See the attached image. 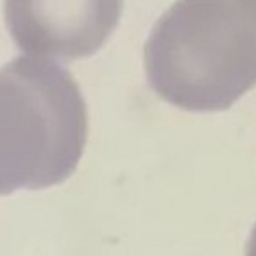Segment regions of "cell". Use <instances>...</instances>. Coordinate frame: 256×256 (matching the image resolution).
Segmentation results:
<instances>
[{
    "label": "cell",
    "instance_id": "277c9868",
    "mask_svg": "<svg viewBox=\"0 0 256 256\" xmlns=\"http://www.w3.org/2000/svg\"><path fill=\"white\" fill-rule=\"evenodd\" d=\"M246 256H256V224L249 235L248 244H246Z\"/></svg>",
    "mask_w": 256,
    "mask_h": 256
},
{
    "label": "cell",
    "instance_id": "3957f363",
    "mask_svg": "<svg viewBox=\"0 0 256 256\" xmlns=\"http://www.w3.org/2000/svg\"><path fill=\"white\" fill-rule=\"evenodd\" d=\"M124 0H4L6 26L24 54L76 61L102 48Z\"/></svg>",
    "mask_w": 256,
    "mask_h": 256
},
{
    "label": "cell",
    "instance_id": "6da1fadb",
    "mask_svg": "<svg viewBox=\"0 0 256 256\" xmlns=\"http://www.w3.org/2000/svg\"><path fill=\"white\" fill-rule=\"evenodd\" d=\"M154 94L194 113L230 110L256 86V20L236 0H178L144 47Z\"/></svg>",
    "mask_w": 256,
    "mask_h": 256
},
{
    "label": "cell",
    "instance_id": "7a4b0ae2",
    "mask_svg": "<svg viewBox=\"0 0 256 256\" xmlns=\"http://www.w3.org/2000/svg\"><path fill=\"white\" fill-rule=\"evenodd\" d=\"M86 138V102L68 70L32 56L0 68V196L66 181Z\"/></svg>",
    "mask_w": 256,
    "mask_h": 256
},
{
    "label": "cell",
    "instance_id": "5b68a950",
    "mask_svg": "<svg viewBox=\"0 0 256 256\" xmlns=\"http://www.w3.org/2000/svg\"><path fill=\"white\" fill-rule=\"evenodd\" d=\"M236 2L256 20V0H236Z\"/></svg>",
    "mask_w": 256,
    "mask_h": 256
}]
</instances>
